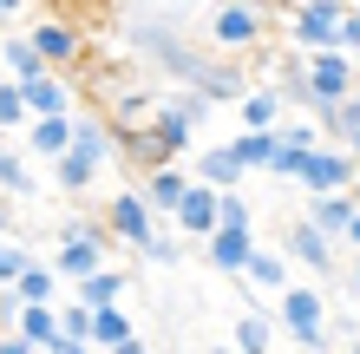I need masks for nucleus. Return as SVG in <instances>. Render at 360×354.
Returning a JSON list of instances; mask_svg holds the SVG:
<instances>
[{"instance_id":"obj_12","label":"nucleus","mask_w":360,"mask_h":354,"mask_svg":"<svg viewBox=\"0 0 360 354\" xmlns=\"http://www.w3.org/2000/svg\"><path fill=\"white\" fill-rule=\"evenodd\" d=\"M33 46H39V59H46V72H66L79 53H86V39H79V27H66V20H39V27L27 33Z\"/></svg>"},{"instance_id":"obj_14","label":"nucleus","mask_w":360,"mask_h":354,"mask_svg":"<svg viewBox=\"0 0 360 354\" xmlns=\"http://www.w3.org/2000/svg\"><path fill=\"white\" fill-rule=\"evenodd\" d=\"M282 86H249V99L236 106V118H243V132H282Z\"/></svg>"},{"instance_id":"obj_27","label":"nucleus","mask_w":360,"mask_h":354,"mask_svg":"<svg viewBox=\"0 0 360 354\" xmlns=\"http://www.w3.org/2000/svg\"><path fill=\"white\" fill-rule=\"evenodd\" d=\"M92 177H98V164L92 158H79V151H66V158H53V184L66 197H79V191H92Z\"/></svg>"},{"instance_id":"obj_47","label":"nucleus","mask_w":360,"mask_h":354,"mask_svg":"<svg viewBox=\"0 0 360 354\" xmlns=\"http://www.w3.org/2000/svg\"><path fill=\"white\" fill-rule=\"evenodd\" d=\"M354 197H360V177H354Z\"/></svg>"},{"instance_id":"obj_5","label":"nucleus","mask_w":360,"mask_h":354,"mask_svg":"<svg viewBox=\"0 0 360 354\" xmlns=\"http://www.w3.org/2000/svg\"><path fill=\"white\" fill-rule=\"evenodd\" d=\"M354 177H360V158L354 151H341V144H321L308 164H302V191L308 197H334V191H354Z\"/></svg>"},{"instance_id":"obj_19","label":"nucleus","mask_w":360,"mask_h":354,"mask_svg":"<svg viewBox=\"0 0 360 354\" xmlns=\"http://www.w3.org/2000/svg\"><path fill=\"white\" fill-rule=\"evenodd\" d=\"M53 269H59V282H86V276L105 269V243H59Z\"/></svg>"},{"instance_id":"obj_32","label":"nucleus","mask_w":360,"mask_h":354,"mask_svg":"<svg viewBox=\"0 0 360 354\" xmlns=\"http://www.w3.org/2000/svg\"><path fill=\"white\" fill-rule=\"evenodd\" d=\"M59 243H112V230H105V217L79 210V217H66V223H59Z\"/></svg>"},{"instance_id":"obj_45","label":"nucleus","mask_w":360,"mask_h":354,"mask_svg":"<svg viewBox=\"0 0 360 354\" xmlns=\"http://www.w3.org/2000/svg\"><path fill=\"white\" fill-rule=\"evenodd\" d=\"M347 243H354V249H360V217H354V230H347Z\"/></svg>"},{"instance_id":"obj_38","label":"nucleus","mask_w":360,"mask_h":354,"mask_svg":"<svg viewBox=\"0 0 360 354\" xmlns=\"http://www.w3.org/2000/svg\"><path fill=\"white\" fill-rule=\"evenodd\" d=\"M302 164H308V158H302V151H288V144H282V151H275V164H269V171H275V177H302Z\"/></svg>"},{"instance_id":"obj_20","label":"nucleus","mask_w":360,"mask_h":354,"mask_svg":"<svg viewBox=\"0 0 360 354\" xmlns=\"http://www.w3.org/2000/svg\"><path fill=\"white\" fill-rule=\"evenodd\" d=\"M13 328H20V335H27V341H33L39 354H46V348L59 341V302H27Z\"/></svg>"},{"instance_id":"obj_18","label":"nucleus","mask_w":360,"mask_h":354,"mask_svg":"<svg viewBox=\"0 0 360 354\" xmlns=\"http://www.w3.org/2000/svg\"><path fill=\"white\" fill-rule=\"evenodd\" d=\"M314 125H321V138H334L341 151H354V158H360V92H354V99H341L334 112H321Z\"/></svg>"},{"instance_id":"obj_10","label":"nucleus","mask_w":360,"mask_h":354,"mask_svg":"<svg viewBox=\"0 0 360 354\" xmlns=\"http://www.w3.org/2000/svg\"><path fill=\"white\" fill-rule=\"evenodd\" d=\"M171 223H177L184 236H197V243H203V236H217V230H223V191H210V184H190V197L177 203V217H171Z\"/></svg>"},{"instance_id":"obj_24","label":"nucleus","mask_w":360,"mask_h":354,"mask_svg":"<svg viewBox=\"0 0 360 354\" xmlns=\"http://www.w3.org/2000/svg\"><path fill=\"white\" fill-rule=\"evenodd\" d=\"M112 125H105V118H72V151L79 158H92V164H105V158H112Z\"/></svg>"},{"instance_id":"obj_7","label":"nucleus","mask_w":360,"mask_h":354,"mask_svg":"<svg viewBox=\"0 0 360 354\" xmlns=\"http://www.w3.org/2000/svg\"><path fill=\"white\" fill-rule=\"evenodd\" d=\"M151 138L164 144V158H171V164L197 151V118H190V106H184L177 92H164V99H158V112H151Z\"/></svg>"},{"instance_id":"obj_42","label":"nucleus","mask_w":360,"mask_h":354,"mask_svg":"<svg viewBox=\"0 0 360 354\" xmlns=\"http://www.w3.org/2000/svg\"><path fill=\"white\" fill-rule=\"evenodd\" d=\"M7 230H13V203L0 197V243H7Z\"/></svg>"},{"instance_id":"obj_16","label":"nucleus","mask_w":360,"mask_h":354,"mask_svg":"<svg viewBox=\"0 0 360 354\" xmlns=\"http://www.w3.org/2000/svg\"><path fill=\"white\" fill-rule=\"evenodd\" d=\"M354 217H360V197H354V191L308 197V223H314V230H328V236H347V230H354Z\"/></svg>"},{"instance_id":"obj_15","label":"nucleus","mask_w":360,"mask_h":354,"mask_svg":"<svg viewBox=\"0 0 360 354\" xmlns=\"http://www.w3.org/2000/svg\"><path fill=\"white\" fill-rule=\"evenodd\" d=\"M190 171H177V164H164V171H144V203L151 210H164V217H177V203L190 197Z\"/></svg>"},{"instance_id":"obj_28","label":"nucleus","mask_w":360,"mask_h":354,"mask_svg":"<svg viewBox=\"0 0 360 354\" xmlns=\"http://www.w3.org/2000/svg\"><path fill=\"white\" fill-rule=\"evenodd\" d=\"M243 276L256 282V289H269V296L295 289V282H288V256H269V249H256V256H249V269H243Z\"/></svg>"},{"instance_id":"obj_49","label":"nucleus","mask_w":360,"mask_h":354,"mask_svg":"<svg viewBox=\"0 0 360 354\" xmlns=\"http://www.w3.org/2000/svg\"><path fill=\"white\" fill-rule=\"evenodd\" d=\"M295 7H302V0H295Z\"/></svg>"},{"instance_id":"obj_40","label":"nucleus","mask_w":360,"mask_h":354,"mask_svg":"<svg viewBox=\"0 0 360 354\" xmlns=\"http://www.w3.org/2000/svg\"><path fill=\"white\" fill-rule=\"evenodd\" d=\"M46 354H98V348H92V341H72V335H59Z\"/></svg>"},{"instance_id":"obj_13","label":"nucleus","mask_w":360,"mask_h":354,"mask_svg":"<svg viewBox=\"0 0 360 354\" xmlns=\"http://www.w3.org/2000/svg\"><path fill=\"white\" fill-rule=\"evenodd\" d=\"M20 92H27V112H33V118H72V86H66L59 72H39V79H27Z\"/></svg>"},{"instance_id":"obj_36","label":"nucleus","mask_w":360,"mask_h":354,"mask_svg":"<svg viewBox=\"0 0 360 354\" xmlns=\"http://www.w3.org/2000/svg\"><path fill=\"white\" fill-rule=\"evenodd\" d=\"M138 256L151 263V269H177V263H184V243H177V236H151V243L138 249Z\"/></svg>"},{"instance_id":"obj_33","label":"nucleus","mask_w":360,"mask_h":354,"mask_svg":"<svg viewBox=\"0 0 360 354\" xmlns=\"http://www.w3.org/2000/svg\"><path fill=\"white\" fill-rule=\"evenodd\" d=\"M33 263H39L33 249L7 236V243H0V289H13V282H20V276H27V269H33Z\"/></svg>"},{"instance_id":"obj_37","label":"nucleus","mask_w":360,"mask_h":354,"mask_svg":"<svg viewBox=\"0 0 360 354\" xmlns=\"http://www.w3.org/2000/svg\"><path fill=\"white\" fill-rule=\"evenodd\" d=\"M223 223H229V230H256V210H249L243 191H223Z\"/></svg>"},{"instance_id":"obj_21","label":"nucleus","mask_w":360,"mask_h":354,"mask_svg":"<svg viewBox=\"0 0 360 354\" xmlns=\"http://www.w3.org/2000/svg\"><path fill=\"white\" fill-rule=\"evenodd\" d=\"M275 315H262V308H249V315H236V335H229V348L236 354H269V341H275Z\"/></svg>"},{"instance_id":"obj_9","label":"nucleus","mask_w":360,"mask_h":354,"mask_svg":"<svg viewBox=\"0 0 360 354\" xmlns=\"http://www.w3.org/2000/svg\"><path fill=\"white\" fill-rule=\"evenodd\" d=\"M282 256H288V263H302V269H314V276H334V263H341V256H334V236H328V230H314L308 217H295V223H288Z\"/></svg>"},{"instance_id":"obj_11","label":"nucleus","mask_w":360,"mask_h":354,"mask_svg":"<svg viewBox=\"0 0 360 354\" xmlns=\"http://www.w3.org/2000/svg\"><path fill=\"white\" fill-rule=\"evenodd\" d=\"M249 256H256V230H229L223 223L217 236H203V263L217 269V276H243Z\"/></svg>"},{"instance_id":"obj_1","label":"nucleus","mask_w":360,"mask_h":354,"mask_svg":"<svg viewBox=\"0 0 360 354\" xmlns=\"http://www.w3.org/2000/svg\"><path fill=\"white\" fill-rule=\"evenodd\" d=\"M131 46H138V59H144L151 72L177 79L184 92H197V86H203V72L217 66L210 53H197V46H190V39L171 27V20H138V27H131Z\"/></svg>"},{"instance_id":"obj_34","label":"nucleus","mask_w":360,"mask_h":354,"mask_svg":"<svg viewBox=\"0 0 360 354\" xmlns=\"http://www.w3.org/2000/svg\"><path fill=\"white\" fill-rule=\"evenodd\" d=\"M20 118H33L27 112V92H20V79H0V132H13Z\"/></svg>"},{"instance_id":"obj_48","label":"nucleus","mask_w":360,"mask_h":354,"mask_svg":"<svg viewBox=\"0 0 360 354\" xmlns=\"http://www.w3.org/2000/svg\"><path fill=\"white\" fill-rule=\"evenodd\" d=\"M354 66H360V53H354Z\"/></svg>"},{"instance_id":"obj_17","label":"nucleus","mask_w":360,"mask_h":354,"mask_svg":"<svg viewBox=\"0 0 360 354\" xmlns=\"http://www.w3.org/2000/svg\"><path fill=\"white\" fill-rule=\"evenodd\" d=\"M243 164L229 144H210V151H197V184H210V191H243Z\"/></svg>"},{"instance_id":"obj_30","label":"nucleus","mask_w":360,"mask_h":354,"mask_svg":"<svg viewBox=\"0 0 360 354\" xmlns=\"http://www.w3.org/2000/svg\"><path fill=\"white\" fill-rule=\"evenodd\" d=\"M13 296H20V302H53V296H59V269H46V263H33L27 276L13 282Z\"/></svg>"},{"instance_id":"obj_3","label":"nucleus","mask_w":360,"mask_h":354,"mask_svg":"<svg viewBox=\"0 0 360 354\" xmlns=\"http://www.w3.org/2000/svg\"><path fill=\"white\" fill-rule=\"evenodd\" d=\"M302 66H308V118H321L360 92V66L347 53H302Z\"/></svg>"},{"instance_id":"obj_35","label":"nucleus","mask_w":360,"mask_h":354,"mask_svg":"<svg viewBox=\"0 0 360 354\" xmlns=\"http://www.w3.org/2000/svg\"><path fill=\"white\" fill-rule=\"evenodd\" d=\"M59 335L92 341V308H86V302H59Z\"/></svg>"},{"instance_id":"obj_26","label":"nucleus","mask_w":360,"mask_h":354,"mask_svg":"<svg viewBox=\"0 0 360 354\" xmlns=\"http://www.w3.org/2000/svg\"><path fill=\"white\" fill-rule=\"evenodd\" d=\"M124 289H131V276H124V269H98V276L79 282V302H86V308H118Z\"/></svg>"},{"instance_id":"obj_2","label":"nucleus","mask_w":360,"mask_h":354,"mask_svg":"<svg viewBox=\"0 0 360 354\" xmlns=\"http://www.w3.org/2000/svg\"><path fill=\"white\" fill-rule=\"evenodd\" d=\"M354 0H302L288 13V39L295 53H341V27H347Z\"/></svg>"},{"instance_id":"obj_29","label":"nucleus","mask_w":360,"mask_h":354,"mask_svg":"<svg viewBox=\"0 0 360 354\" xmlns=\"http://www.w3.org/2000/svg\"><path fill=\"white\" fill-rule=\"evenodd\" d=\"M0 59H7V72L20 79V86L46 72V59H39V46H33V39H7V46H0Z\"/></svg>"},{"instance_id":"obj_6","label":"nucleus","mask_w":360,"mask_h":354,"mask_svg":"<svg viewBox=\"0 0 360 354\" xmlns=\"http://www.w3.org/2000/svg\"><path fill=\"white\" fill-rule=\"evenodd\" d=\"M210 39H217L223 53L262 46V7H256V0H223V7L210 13Z\"/></svg>"},{"instance_id":"obj_39","label":"nucleus","mask_w":360,"mask_h":354,"mask_svg":"<svg viewBox=\"0 0 360 354\" xmlns=\"http://www.w3.org/2000/svg\"><path fill=\"white\" fill-rule=\"evenodd\" d=\"M0 354H39V348L20 335V328H7V335H0Z\"/></svg>"},{"instance_id":"obj_4","label":"nucleus","mask_w":360,"mask_h":354,"mask_svg":"<svg viewBox=\"0 0 360 354\" xmlns=\"http://www.w3.org/2000/svg\"><path fill=\"white\" fill-rule=\"evenodd\" d=\"M275 322L295 335L302 354H321V341H328V296L321 289H282V296H275Z\"/></svg>"},{"instance_id":"obj_50","label":"nucleus","mask_w":360,"mask_h":354,"mask_svg":"<svg viewBox=\"0 0 360 354\" xmlns=\"http://www.w3.org/2000/svg\"><path fill=\"white\" fill-rule=\"evenodd\" d=\"M354 7H360V0H354Z\"/></svg>"},{"instance_id":"obj_31","label":"nucleus","mask_w":360,"mask_h":354,"mask_svg":"<svg viewBox=\"0 0 360 354\" xmlns=\"http://www.w3.org/2000/svg\"><path fill=\"white\" fill-rule=\"evenodd\" d=\"M0 197H33V171L20 151H0Z\"/></svg>"},{"instance_id":"obj_44","label":"nucleus","mask_w":360,"mask_h":354,"mask_svg":"<svg viewBox=\"0 0 360 354\" xmlns=\"http://www.w3.org/2000/svg\"><path fill=\"white\" fill-rule=\"evenodd\" d=\"M347 289H354V296H360V256H354V269H347Z\"/></svg>"},{"instance_id":"obj_25","label":"nucleus","mask_w":360,"mask_h":354,"mask_svg":"<svg viewBox=\"0 0 360 354\" xmlns=\"http://www.w3.org/2000/svg\"><path fill=\"white\" fill-rule=\"evenodd\" d=\"M229 151H236V164H243V171H269V164H275V151H282V132H243L236 144H229Z\"/></svg>"},{"instance_id":"obj_43","label":"nucleus","mask_w":360,"mask_h":354,"mask_svg":"<svg viewBox=\"0 0 360 354\" xmlns=\"http://www.w3.org/2000/svg\"><path fill=\"white\" fill-rule=\"evenodd\" d=\"M20 7H27V0H0V20H13Z\"/></svg>"},{"instance_id":"obj_23","label":"nucleus","mask_w":360,"mask_h":354,"mask_svg":"<svg viewBox=\"0 0 360 354\" xmlns=\"http://www.w3.org/2000/svg\"><path fill=\"white\" fill-rule=\"evenodd\" d=\"M138 335V322L124 315V308H92V348L98 354H112V348H124Z\"/></svg>"},{"instance_id":"obj_41","label":"nucleus","mask_w":360,"mask_h":354,"mask_svg":"<svg viewBox=\"0 0 360 354\" xmlns=\"http://www.w3.org/2000/svg\"><path fill=\"white\" fill-rule=\"evenodd\" d=\"M112 354H151V341H144V335H131V341H124V348H112Z\"/></svg>"},{"instance_id":"obj_22","label":"nucleus","mask_w":360,"mask_h":354,"mask_svg":"<svg viewBox=\"0 0 360 354\" xmlns=\"http://www.w3.org/2000/svg\"><path fill=\"white\" fill-rule=\"evenodd\" d=\"M27 151H33V158H66V151H72V118H33Z\"/></svg>"},{"instance_id":"obj_8","label":"nucleus","mask_w":360,"mask_h":354,"mask_svg":"<svg viewBox=\"0 0 360 354\" xmlns=\"http://www.w3.org/2000/svg\"><path fill=\"white\" fill-rule=\"evenodd\" d=\"M151 203H144V191H118L112 203H105V230H112L118 243H131V249H144V243H151L158 230H151Z\"/></svg>"},{"instance_id":"obj_46","label":"nucleus","mask_w":360,"mask_h":354,"mask_svg":"<svg viewBox=\"0 0 360 354\" xmlns=\"http://www.w3.org/2000/svg\"><path fill=\"white\" fill-rule=\"evenodd\" d=\"M347 354H360V335H354V348H347Z\"/></svg>"}]
</instances>
